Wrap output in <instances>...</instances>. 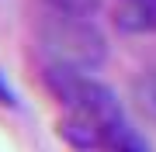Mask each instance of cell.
<instances>
[{
	"mask_svg": "<svg viewBox=\"0 0 156 152\" xmlns=\"http://www.w3.org/2000/svg\"><path fill=\"white\" fill-rule=\"evenodd\" d=\"M45 83H49L52 97L69 111V118L83 121V124H90V128H97L104 135V149H108V138L122 124H128L125 114H122L118 97L101 79H94L90 73H73V69L49 66L45 69Z\"/></svg>",
	"mask_w": 156,
	"mask_h": 152,
	"instance_id": "1",
	"label": "cell"
},
{
	"mask_svg": "<svg viewBox=\"0 0 156 152\" xmlns=\"http://www.w3.org/2000/svg\"><path fill=\"white\" fill-rule=\"evenodd\" d=\"M38 42L49 56V66L73 69V73H94L108 56V42L97 31V24L76 14L52 11L38 24Z\"/></svg>",
	"mask_w": 156,
	"mask_h": 152,
	"instance_id": "2",
	"label": "cell"
},
{
	"mask_svg": "<svg viewBox=\"0 0 156 152\" xmlns=\"http://www.w3.org/2000/svg\"><path fill=\"white\" fill-rule=\"evenodd\" d=\"M115 24L128 35L156 31V0H118Z\"/></svg>",
	"mask_w": 156,
	"mask_h": 152,
	"instance_id": "3",
	"label": "cell"
},
{
	"mask_svg": "<svg viewBox=\"0 0 156 152\" xmlns=\"http://www.w3.org/2000/svg\"><path fill=\"white\" fill-rule=\"evenodd\" d=\"M108 152H149V145L139 138V131L132 124H122L111 138H108Z\"/></svg>",
	"mask_w": 156,
	"mask_h": 152,
	"instance_id": "4",
	"label": "cell"
},
{
	"mask_svg": "<svg viewBox=\"0 0 156 152\" xmlns=\"http://www.w3.org/2000/svg\"><path fill=\"white\" fill-rule=\"evenodd\" d=\"M135 100H139L142 114L156 121V76H142L135 83Z\"/></svg>",
	"mask_w": 156,
	"mask_h": 152,
	"instance_id": "5",
	"label": "cell"
},
{
	"mask_svg": "<svg viewBox=\"0 0 156 152\" xmlns=\"http://www.w3.org/2000/svg\"><path fill=\"white\" fill-rule=\"evenodd\" d=\"M45 4L52 7V11L59 14H76V17H90L101 7V0H45Z\"/></svg>",
	"mask_w": 156,
	"mask_h": 152,
	"instance_id": "6",
	"label": "cell"
}]
</instances>
